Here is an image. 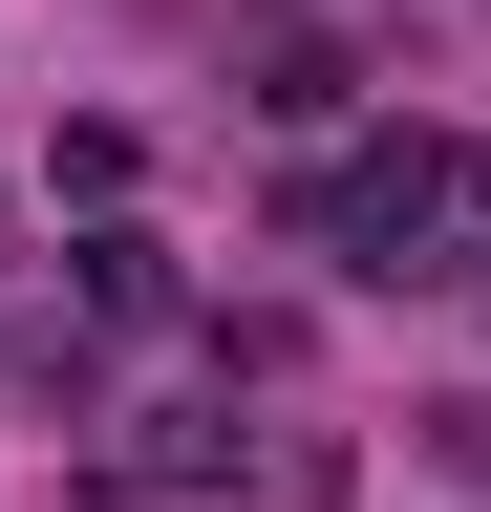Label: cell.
Listing matches in <instances>:
<instances>
[{
	"mask_svg": "<svg viewBox=\"0 0 491 512\" xmlns=\"http://www.w3.org/2000/svg\"><path fill=\"white\" fill-rule=\"evenodd\" d=\"M449 192H470V171H449V150L406 128V150H363L342 192H299V235H321L342 278H427V235H449Z\"/></svg>",
	"mask_w": 491,
	"mask_h": 512,
	"instance_id": "cell-1",
	"label": "cell"
}]
</instances>
